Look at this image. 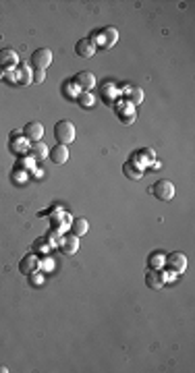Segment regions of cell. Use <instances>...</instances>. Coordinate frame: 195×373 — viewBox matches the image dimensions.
<instances>
[{"label":"cell","instance_id":"obj_1","mask_svg":"<svg viewBox=\"0 0 195 373\" xmlns=\"http://www.w3.org/2000/svg\"><path fill=\"white\" fill-rule=\"evenodd\" d=\"M54 139L60 145H69L75 141V124L71 120H58L54 127Z\"/></svg>","mask_w":195,"mask_h":373},{"label":"cell","instance_id":"obj_2","mask_svg":"<svg viewBox=\"0 0 195 373\" xmlns=\"http://www.w3.org/2000/svg\"><path fill=\"white\" fill-rule=\"evenodd\" d=\"M164 268L170 270L173 274H181L187 270V257L185 253L181 251H173V253H168L164 255Z\"/></svg>","mask_w":195,"mask_h":373},{"label":"cell","instance_id":"obj_3","mask_svg":"<svg viewBox=\"0 0 195 373\" xmlns=\"http://www.w3.org/2000/svg\"><path fill=\"white\" fill-rule=\"evenodd\" d=\"M152 193H154L156 199H160V201H170V199L175 197V185L170 180H166V178L156 180L154 182V187H152Z\"/></svg>","mask_w":195,"mask_h":373},{"label":"cell","instance_id":"obj_4","mask_svg":"<svg viewBox=\"0 0 195 373\" xmlns=\"http://www.w3.org/2000/svg\"><path fill=\"white\" fill-rule=\"evenodd\" d=\"M31 62H34L36 69L46 71L48 66L52 64V50H48V48H39V50H36V52L31 54Z\"/></svg>","mask_w":195,"mask_h":373},{"label":"cell","instance_id":"obj_5","mask_svg":"<svg viewBox=\"0 0 195 373\" xmlns=\"http://www.w3.org/2000/svg\"><path fill=\"white\" fill-rule=\"evenodd\" d=\"M23 137H25L29 143H34V141H42V137H44V124L38 122V120L27 122L25 127H23Z\"/></svg>","mask_w":195,"mask_h":373},{"label":"cell","instance_id":"obj_6","mask_svg":"<svg viewBox=\"0 0 195 373\" xmlns=\"http://www.w3.org/2000/svg\"><path fill=\"white\" fill-rule=\"evenodd\" d=\"M75 85L79 87V91H92L96 87V75L89 71H81L75 75Z\"/></svg>","mask_w":195,"mask_h":373},{"label":"cell","instance_id":"obj_7","mask_svg":"<svg viewBox=\"0 0 195 373\" xmlns=\"http://www.w3.org/2000/svg\"><path fill=\"white\" fill-rule=\"evenodd\" d=\"M19 64V54L13 48L0 50V69H13Z\"/></svg>","mask_w":195,"mask_h":373},{"label":"cell","instance_id":"obj_8","mask_svg":"<svg viewBox=\"0 0 195 373\" xmlns=\"http://www.w3.org/2000/svg\"><path fill=\"white\" fill-rule=\"evenodd\" d=\"M19 270H21V274H25V276H31L34 272L39 270V259H38L34 253H29V255H25V257H23V259L19 261Z\"/></svg>","mask_w":195,"mask_h":373},{"label":"cell","instance_id":"obj_9","mask_svg":"<svg viewBox=\"0 0 195 373\" xmlns=\"http://www.w3.org/2000/svg\"><path fill=\"white\" fill-rule=\"evenodd\" d=\"M123 96L127 98V104H131V106H137V104H141V102H143V91H141V87L125 85Z\"/></svg>","mask_w":195,"mask_h":373},{"label":"cell","instance_id":"obj_10","mask_svg":"<svg viewBox=\"0 0 195 373\" xmlns=\"http://www.w3.org/2000/svg\"><path fill=\"white\" fill-rule=\"evenodd\" d=\"M60 249H62L64 255H75L79 251V236H75L73 232H71V235H67L60 240Z\"/></svg>","mask_w":195,"mask_h":373},{"label":"cell","instance_id":"obj_11","mask_svg":"<svg viewBox=\"0 0 195 373\" xmlns=\"http://www.w3.org/2000/svg\"><path fill=\"white\" fill-rule=\"evenodd\" d=\"M48 156H50V160L54 162V164H64L69 160V147L67 145H54V147H50V152H48Z\"/></svg>","mask_w":195,"mask_h":373},{"label":"cell","instance_id":"obj_12","mask_svg":"<svg viewBox=\"0 0 195 373\" xmlns=\"http://www.w3.org/2000/svg\"><path fill=\"white\" fill-rule=\"evenodd\" d=\"M75 52L81 58H92L96 54V46L92 44V39H79L75 46Z\"/></svg>","mask_w":195,"mask_h":373},{"label":"cell","instance_id":"obj_13","mask_svg":"<svg viewBox=\"0 0 195 373\" xmlns=\"http://www.w3.org/2000/svg\"><path fill=\"white\" fill-rule=\"evenodd\" d=\"M123 172H125V177L131 178V180H139L143 177V168L139 164H135L133 160H129V162L123 164Z\"/></svg>","mask_w":195,"mask_h":373},{"label":"cell","instance_id":"obj_14","mask_svg":"<svg viewBox=\"0 0 195 373\" xmlns=\"http://www.w3.org/2000/svg\"><path fill=\"white\" fill-rule=\"evenodd\" d=\"M17 135H21L19 131L11 133V149H13V152H21V154L29 152V141L25 137H19V141H17Z\"/></svg>","mask_w":195,"mask_h":373},{"label":"cell","instance_id":"obj_15","mask_svg":"<svg viewBox=\"0 0 195 373\" xmlns=\"http://www.w3.org/2000/svg\"><path fill=\"white\" fill-rule=\"evenodd\" d=\"M48 145L42 143V141H34V143H29V156L34 157V160H44V157H48Z\"/></svg>","mask_w":195,"mask_h":373},{"label":"cell","instance_id":"obj_16","mask_svg":"<svg viewBox=\"0 0 195 373\" xmlns=\"http://www.w3.org/2000/svg\"><path fill=\"white\" fill-rule=\"evenodd\" d=\"M145 282H148V286L154 288V290L164 288V276H162L160 272H156V270H150V272H148V276H145Z\"/></svg>","mask_w":195,"mask_h":373},{"label":"cell","instance_id":"obj_17","mask_svg":"<svg viewBox=\"0 0 195 373\" xmlns=\"http://www.w3.org/2000/svg\"><path fill=\"white\" fill-rule=\"evenodd\" d=\"M87 230H89V222L85 218H73L71 220V232L75 236H83L87 235Z\"/></svg>","mask_w":195,"mask_h":373},{"label":"cell","instance_id":"obj_18","mask_svg":"<svg viewBox=\"0 0 195 373\" xmlns=\"http://www.w3.org/2000/svg\"><path fill=\"white\" fill-rule=\"evenodd\" d=\"M127 104V102H125ZM118 110V116L123 118V122L125 124H131V122H135V106H131V104H127V106H118L117 108Z\"/></svg>","mask_w":195,"mask_h":373},{"label":"cell","instance_id":"obj_19","mask_svg":"<svg viewBox=\"0 0 195 373\" xmlns=\"http://www.w3.org/2000/svg\"><path fill=\"white\" fill-rule=\"evenodd\" d=\"M102 38H104V48H112L118 41V31L115 27H106L102 29Z\"/></svg>","mask_w":195,"mask_h":373},{"label":"cell","instance_id":"obj_20","mask_svg":"<svg viewBox=\"0 0 195 373\" xmlns=\"http://www.w3.org/2000/svg\"><path fill=\"white\" fill-rule=\"evenodd\" d=\"M15 75H19V77H15V83H19V85H29L31 83V71L25 64H21L19 69L15 71Z\"/></svg>","mask_w":195,"mask_h":373},{"label":"cell","instance_id":"obj_21","mask_svg":"<svg viewBox=\"0 0 195 373\" xmlns=\"http://www.w3.org/2000/svg\"><path fill=\"white\" fill-rule=\"evenodd\" d=\"M77 102H79V106H83V108H94L96 106V98L92 96V91H79Z\"/></svg>","mask_w":195,"mask_h":373},{"label":"cell","instance_id":"obj_22","mask_svg":"<svg viewBox=\"0 0 195 373\" xmlns=\"http://www.w3.org/2000/svg\"><path fill=\"white\" fill-rule=\"evenodd\" d=\"M64 89H62V94L64 96H69V98H73V99H77V96H79V87L75 85V81H67V83H64V85H62Z\"/></svg>","mask_w":195,"mask_h":373},{"label":"cell","instance_id":"obj_23","mask_svg":"<svg viewBox=\"0 0 195 373\" xmlns=\"http://www.w3.org/2000/svg\"><path fill=\"white\" fill-rule=\"evenodd\" d=\"M148 263H150L152 270H160L162 265H164V253H152Z\"/></svg>","mask_w":195,"mask_h":373},{"label":"cell","instance_id":"obj_24","mask_svg":"<svg viewBox=\"0 0 195 373\" xmlns=\"http://www.w3.org/2000/svg\"><path fill=\"white\" fill-rule=\"evenodd\" d=\"M44 79H46V71H39V69L31 71V81H34L36 85H39V83H44Z\"/></svg>","mask_w":195,"mask_h":373},{"label":"cell","instance_id":"obj_25","mask_svg":"<svg viewBox=\"0 0 195 373\" xmlns=\"http://www.w3.org/2000/svg\"><path fill=\"white\" fill-rule=\"evenodd\" d=\"M112 94L117 96V87H115V85H110V83H108V85L102 87V96H104V99H106V102H110V96H112Z\"/></svg>","mask_w":195,"mask_h":373},{"label":"cell","instance_id":"obj_26","mask_svg":"<svg viewBox=\"0 0 195 373\" xmlns=\"http://www.w3.org/2000/svg\"><path fill=\"white\" fill-rule=\"evenodd\" d=\"M29 280H31V284H42V276H39L38 272H34V274H31V276H29Z\"/></svg>","mask_w":195,"mask_h":373},{"label":"cell","instance_id":"obj_27","mask_svg":"<svg viewBox=\"0 0 195 373\" xmlns=\"http://www.w3.org/2000/svg\"><path fill=\"white\" fill-rule=\"evenodd\" d=\"M0 373H9V369H6L4 365H0Z\"/></svg>","mask_w":195,"mask_h":373},{"label":"cell","instance_id":"obj_28","mask_svg":"<svg viewBox=\"0 0 195 373\" xmlns=\"http://www.w3.org/2000/svg\"><path fill=\"white\" fill-rule=\"evenodd\" d=\"M4 77V73H2V69H0V79H2Z\"/></svg>","mask_w":195,"mask_h":373}]
</instances>
